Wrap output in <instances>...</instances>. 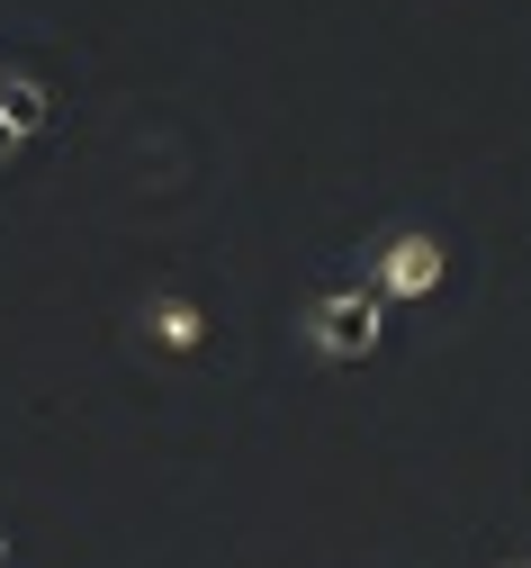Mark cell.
I'll list each match as a JSON object with an SVG mask.
<instances>
[{"label":"cell","instance_id":"cell-3","mask_svg":"<svg viewBox=\"0 0 531 568\" xmlns=\"http://www.w3.org/2000/svg\"><path fill=\"white\" fill-rule=\"evenodd\" d=\"M144 334H154V352H172V362H198L216 325H207V307L190 290H154L144 298Z\"/></svg>","mask_w":531,"mask_h":568},{"label":"cell","instance_id":"cell-4","mask_svg":"<svg viewBox=\"0 0 531 568\" xmlns=\"http://www.w3.org/2000/svg\"><path fill=\"white\" fill-rule=\"evenodd\" d=\"M0 118H10L19 135H37V126L54 118V91H45L37 73H10V63H0Z\"/></svg>","mask_w":531,"mask_h":568},{"label":"cell","instance_id":"cell-5","mask_svg":"<svg viewBox=\"0 0 531 568\" xmlns=\"http://www.w3.org/2000/svg\"><path fill=\"white\" fill-rule=\"evenodd\" d=\"M0 559H10V532H0Z\"/></svg>","mask_w":531,"mask_h":568},{"label":"cell","instance_id":"cell-2","mask_svg":"<svg viewBox=\"0 0 531 568\" xmlns=\"http://www.w3.org/2000/svg\"><path fill=\"white\" fill-rule=\"evenodd\" d=\"M388 343V298L369 290V280H351V290H325L316 307H307V352L316 362H369V352Z\"/></svg>","mask_w":531,"mask_h":568},{"label":"cell","instance_id":"cell-6","mask_svg":"<svg viewBox=\"0 0 531 568\" xmlns=\"http://www.w3.org/2000/svg\"><path fill=\"white\" fill-rule=\"evenodd\" d=\"M513 568H531V559H513Z\"/></svg>","mask_w":531,"mask_h":568},{"label":"cell","instance_id":"cell-1","mask_svg":"<svg viewBox=\"0 0 531 568\" xmlns=\"http://www.w3.org/2000/svg\"><path fill=\"white\" fill-rule=\"evenodd\" d=\"M441 280H450V244H441L432 226H388V235H369V290L388 298V307L441 298Z\"/></svg>","mask_w":531,"mask_h":568}]
</instances>
